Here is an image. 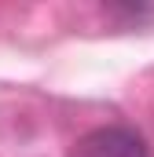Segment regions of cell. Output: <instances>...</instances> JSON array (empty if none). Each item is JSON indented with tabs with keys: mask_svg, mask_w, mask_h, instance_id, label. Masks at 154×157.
<instances>
[{
	"mask_svg": "<svg viewBox=\"0 0 154 157\" xmlns=\"http://www.w3.org/2000/svg\"><path fill=\"white\" fill-rule=\"evenodd\" d=\"M70 157H147V146L128 128H95L74 146Z\"/></svg>",
	"mask_w": 154,
	"mask_h": 157,
	"instance_id": "cell-1",
	"label": "cell"
}]
</instances>
